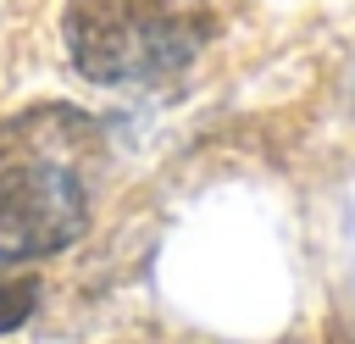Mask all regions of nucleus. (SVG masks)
<instances>
[{"mask_svg": "<svg viewBox=\"0 0 355 344\" xmlns=\"http://www.w3.org/2000/svg\"><path fill=\"white\" fill-rule=\"evenodd\" d=\"M205 44V17L183 0H72L67 55L89 83L155 89Z\"/></svg>", "mask_w": 355, "mask_h": 344, "instance_id": "1", "label": "nucleus"}, {"mask_svg": "<svg viewBox=\"0 0 355 344\" xmlns=\"http://www.w3.org/2000/svg\"><path fill=\"white\" fill-rule=\"evenodd\" d=\"M39 305V283L33 277H17V272H0V333H17Z\"/></svg>", "mask_w": 355, "mask_h": 344, "instance_id": "3", "label": "nucleus"}, {"mask_svg": "<svg viewBox=\"0 0 355 344\" xmlns=\"http://www.w3.org/2000/svg\"><path fill=\"white\" fill-rule=\"evenodd\" d=\"M89 227V183L67 150L22 144L0 155V266L61 255Z\"/></svg>", "mask_w": 355, "mask_h": 344, "instance_id": "2", "label": "nucleus"}]
</instances>
